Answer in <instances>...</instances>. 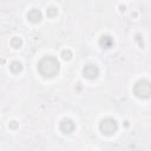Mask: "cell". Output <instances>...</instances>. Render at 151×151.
Returning <instances> with one entry per match:
<instances>
[{
	"label": "cell",
	"mask_w": 151,
	"mask_h": 151,
	"mask_svg": "<svg viewBox=\"0 0 151 151\" xmlns=\"http://www.w3.org/2000/svg\"><path fill=\"white\" fill-rule=\"evenodd\" d=\"M134 93L141 99H148L151 97V82L148 79H139L134 86Z\"/></svg>",
	"instance_id": "obj_2"
},
{
	"label": "cell",
	"mask_w": 151,
	"mask_h": 151,
	"mask_svg": "<svg viewBox=\"0 0 151 151\" xmlns=\"http://www.w3.org/2000/svg\"><path fill=\"white\" fill-rule=\"evenodd\" d=\"M59 127H60V131L63 132V134H65V135H66V134H71V132L74 130L76 125H74V123H73V121H72V119L65 118V119H63V121L60 122Z\"/></svg>",
	"instance_id": "obj_5"
},
{
	"label": "cell",
	"mask_w": 151,
	"mask_h": 151,
	"mask_svg": "<svg viewBox=\"0 0 151 151\" xmlns=\"http://www.w3.org/2000/svg\"><path fill=\"white\" fill-rule=\"evenodd\" d=\"M11 46L13 48H20L23 46V40L19 37H13L11 39Z\"/></svg>",
	"instance_id": "obj_9"
},
{
	"label": "cell",
	"mask_w": 151,
	"mask_h": 151,
	"mask_svg": "<svg viewBox=\"0 0 151 151\" xmlns=\"http://www.w3.org/2000/svg\"><path fill=\"white\" fill-rule=\"evenodd\" d=\"M62 58H63L65 62L71 60V58H72V52H71L70 50H64V51L62 52Z\"/></svg>",
	"instance_id": "obj_11"
},
{
	"label": "cell",
	"mask_w": 151,
	"mask_h": 151,
	"mask_svg": "<svg viewBox=\"0 0 151 151\" xmlns=\"http://www.w3.org/2000/svg\"><path fill=\"white\" fill-rule=\"evenodd\" d=\"M42 18H43L42 12H40L39 10H37V8H32V10L27 13V19H28V21H31L32 24L40 23Z\"/></svg>",
	"instance_id": "obj_6"
},
{
	"label": "cell",
	"mask_w": 151,
	"mask_h": 151,
	"mask_svg": "<svg viewBox=\"0 0 151 151\" xmlns=\"http://www.w3.org/2000/svg\"><path fill=\"white\" fill-rule=\"evenodd\" d=\"M125 10H126V7H125L124 5H121V6H119V11H121V12H125Z\"/></svg>",
	"instance_id": "obj_14"
},
{
	"label": "cell",
	"mask_w": 151,
	"mask_h": 151,
	"mask_svg": "<svg viewBox=\"0 0 151 151\" xmlns=\"http://www.w3.org/2000/svg\"><path fill=\"white\" fill-rule=\"evenodd\" d=\"M83 76L86 79H96L99 76V69L94 64H87L83 69Z\"/></svg>",
	"instance_id": "obj_4"
},
{
	"label": "cell",
	"mask_w": 151,
	"mask_h": 151,
	"mask_svg": "<svg viewBox=\"0 0 151 151\" xmlns=\"http://www.w3.org/2000/svg\"><path fill=\"white\" fill-rule=\"evenodd\" d=\"M60 64L55 57L46 55L38 63V71L44 77H54L59 73Z\"/></svg>",
	"instance_id": "obj_1"
},
{
	"label": "cell",
	"mask_w": 151,
	"mask_h": 151,
	"mask_svg": "<svg viewBox=\"0 0 151 151\" xmlns=\"http://www.w3.org/2000/svg\"><path fill=\"white\" fill-rule=\"evenodd\" d=\"M135 40L138 43L139 47H143V46H144V44H143V37H142L141 34H136V37H135Z\"/></svg>",
	"instance_id": "obj_12"
},
{
	"label": "cell",
	"mask_w": 151,
	"mask_h": 151,
	"mask_svg": "<svg viewBox=\"0 0 151 151\" xmlns=\"http://www.w3.org/2000/svg\"><path fill=\"white\" fill-rule=\"evenodd\" d=\"M10 70L13 72V73H20L23 71V64L20 62H13L11 65H10Z\"/></svg>",
	"instance_id": "obj_8"
},
{
	"label": "cell",
	"mask_w": 151,
	"mask_h": 151,
	"mask_svg": "<svg viewBox=\"0 0 151 151\" xmlns=\"http://www.w3.org/2000/svg\"><path fill=\"white\" fill-rule=\"evenodd\" d=\"M99 45L103 47V48H110L112 47L113 45V39L111 35H107V34H104L99 38Z\"/></svg>",
	"instance_id": "obj_7"
},
{
	"label": "cell",
	"mask_w": 151,
	"mask_h": 151,
	"mask_svg": "<svg viewBox=\"0 0 151 151\" xmlns=\"http://www.w3.org/2000/svg\"><path fill=\"white\" fill-rule=\"evenodd\" d=\"M99 130L105 136H112L115 135L118 130V124L113 118H105L99 124Z\"/></svg>",
	"instance_id": "obj_3"
},
{
	"label": "cell",
	"mask_w": 151,
	"mask_h": 151,
	"mask_svg": "<svg viewBox=\"0 0 151 151\" xmlns=\"http://www.w3.org/2000/svg\"><path fill=\"white\" fill-rule=\"evenodd\" d=\"M46 14H47V17H50V18L57 17V14H58V8L54 7V6H51V7H48V8L46 10Z\"/></svg>",
	"instance_id": "obj_10"
},
{
	"label": "cell",
	"mask_w": 151,
	"mask_h": 151,
	"mask_svg": "<svg viewBox=\"0 0 151 151\" xmlns=\"http://www.w3.org/2000/svg\"><path fill=\"white\" fill-rule=\"evenodd\" d=\"M10 129H12V130H15V129H18V126H19V123L18 122H15V121H12L11 123H10Z\"/></svg>",
	"instance_id": "obj_13"
}]
</instances>
